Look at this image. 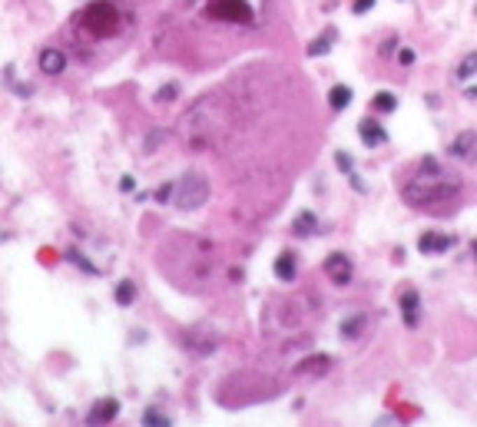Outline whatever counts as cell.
<instances>
[{"label": "cell", "mask_w": 477, "mask_h": 427, "mask_svg": "<svg viewBox=\"0 0 477 427\" xmlns=\"http://www.w3.org/2000/svg\"><path fill=\"white\" fill-rule=\"evenodd\" d=\"M461 196V176L444 169L438 159H425L415 169V176L401 186V199L411 209L425 212H448V205Z\"/></svg>", "instance_id": "6da1fadb"}, {"label": "cell", "mask_w": 477, "mask_h": 427, "mask_svg": "<svg viewBox=\"0 0 477 427\" xmlns=\"http://www.w3.org/2000/svg\"><path fill=\"white\" fill-rule=\"evenodd\" d=\"M209 179L202 176V173H186V176L176 182V209H183V212H196V209H202L206 202H209Z\"/></svg>", "instance_id": "7a4b0ae2"}, {"label": "cell", "mask_w": 477, "mask_h": 427, "mask_svg": "<svg viewBox=\"0 0 477 427\" xmlns=\"http://www.w3.org/2000/svg\"><path fill=\"white\" fill-rule=\"evenodd\" d=\"M120 10H116L113 3H106V0H97V3H90L87 10H83V27H87L90 34H97V37H113L116 30H120Z\"/></svg>", "instance_id": "3957f363"}, {"label": "cell", "mask_w": 477, "mask_h": 427, "mask_svg": "<svg viewBox=\"0 0 477 427\" xmlns=\"http://www.w3.org/2000/svg\"><path fill=\"white\" fill-rule=\"evenodd\" d=\"M325 275H328V282L332 285H339V289H345L348 282L355 278V265H352V259L345 255V252H332L325 259Z\"/></svg>", "instance_id": "277c9868"}, {"label": "cell", "mask_w": 477, "mask_h": 427, "mask_svg": "<svg viewBox=\"0 0 477 427\" xmlns=\"http://www.w3.org/2000/svg\"><path fill=\"white\" fill-rule=\"evenodd\" d=\"M116 414H120V401H116V398H100V401H93V407H90L87 424H90V427L113 424Z\"/></svg>", "instance_id": "5b68a950"}, {"label": "cell", "mask_w": 477, "mask_h": 427, "mask_svg": "<svg viewBox=\"0 0 477 427\" xmlns=\"http://www.w3.org/2000/svg\"><path fill=\"white\" fill-rule=\"evenodd\" d=\"M209 10L215 17H226V20H242V24H252V10L245 0H215Z\"/></svg>", "instance_id": "8992f818"}, {"label": "cell", "mask_w": 477, "mask_h": 427, "mask_svg": "<svg viewBox=\"0 0 477 427\" xmlns=\"http://www.w3.org/2000/svg\"><path fill=\"white\" fill-rule=\"evenodd\" d=\"M358 136H362V143H364V146H371V150H378V146H385V143H388L385 126L378 123V120H371V116L358 123Z\"/></svg>", "instance_id": "52a82bcc"}, {"label": "cell", "mask_w": 477, "mask_h": 427, "mask_svg": "<svg viewBox=\"0 0 477 427\" xmlns=\"http://www.w3.org/2000/svg\"><path fill=\"white\" fill-rule=\"evenodd\" d=\"M454 245V236H444V232H425L421 239H418V252L421 255H441V252H448Z\"/></svg>", "instance_id": "ba28073f"}, {"label": "cell", "mask_w": 477, "mask_h": 427, "mask_svg": "<svg viewBox=\"0 0 477 427\" xmlns=\"http://www.w3.org/2000/svg\"><path fill=\"white\" fill-rule=\"evenodd\" d=\"M451 156H457V159H474L477 156V133L474 129H461V133L451 139Z\"/></svg>", "instance_id": "9c48e42d"}, {"label": "cell", "mask_w": 477, "mask_h": 427, "mask_svg": "<svg viewBox=\"0 0 477 427\" xmlns=\"http://www.w3.org/2000/svg\"><path fill=\"white\" fill-rule=\"evenodd\" d=\"M40 70L47 76H60L63 70H66V57H63V50H57V47H43L40 50Z\"/></svg>", "instance_id": "30bf717a"}, {"label": "cell", "mask_w": 477, "mask_h": 427, "mask_svg": "<svg viewBox=\"0 0 477 427\" xmlns=\"http://www.w3.org/2000/svg\"><path fill=\"white\" fill-rule=\"evenodd\" d=\"M364 328H368V314L355 312L339 325V335H341V341H358L364 335Z\"/></svg>", "instance_id": "8fae6325"}, {"label": "cell", "mask_w": 477, "mask_h": 427, "mask_svg": "<svg viewBox=\"0 0 477 427\" xmlns=\"http://www.w3.org/2000/svg\"><path fill=\"white\" fill-rule=\"evenodd\" d=\"M401 314H404V325L418 328V321H421V298H418L415 289H408L401 295Z\"/></svg>", "instance_id": "7c38bea8"}, {"label": "cell", "mask_w": 477, "mask_h": 427, "mask_svg": "<svg viewBox=\"0 0 477 427\" xmlns=\"http://www.w3.org/2000/svg\"><path fill=\"white\" fill-rule=\"evenodd\" d=\"M352 87H345V83H339V87L328 89V106L335 110V113H341V110H348L352 106Z\"/></svg>", "instance_id": "4fadbf2b"}, {"label": "cell", "mask_w": 477, "mask_h": 427, "mask_svg": "<svg viewBox=\"0 0 477 427\" xmlns=\"http://www.w3.org/2000/svg\"><path fill=\"white\" fill-rule=\"evenodd\" d=\"M295 275H299V265H295V255H289V252H282L276 259V278L278 282H295Z\"/></svg>", "instance_id": "5bb4252c"}, {"label": "cell", "mask_w": 477, "mask_h": 427, "mask_svg": "<svg viewBox=\"0 0 477 427\" xmlns=\"http://www.w3.org/2000/svg\"><path fill=\"white\" fill-rule=\"evenodd\" d=\"M328 368H332V358H328V354H315V358H308V361H301L299 365V375H305V377L325 375Z\"/></svg>", "instance_id": "9a60e30c"}, {"label": "cell", "mask_w": 477, "mask_h": 427, "mask_svg": "<svg viewBox=\"0 0 477 427\" xmlns=\"http://www.w3.org/2000/svg\"><path fill=\"white\" fill-rule=\"evenodd\" d=\"M116 305H120V308H129V305L136 302V282H129V278H123V282H120V285H116Z\"/></svg>", "instance_id": "2e32d148"}, {"label": "cell", "mask_w": 477, "mask_h": 427, "mask_svg": "<svg viewBox=\"0 0 477 427\" xmlns=\"http://www.w3.org/2000/svg\"><path fill=\"white\" fill-rule=\"evenodd\" d=\"M474 73H477V50H474V53H467L464 60L457 63V70H454V76H457L461 83H467V80H471Z\"/></svg>", "instance_id": "e0dca14e"}, {"label": "cell", "mask_w": 477, "mask_h": 427, "mask_svg": "<svg viewBox=\"0 0 477 427\" xmlns=\"http://www.w3.org/2000/svg\"><path fill=\"white\" fill-rule=\"evenodd\" d=\"M292 232H295V236H301V239H308V236L315 232V215L312 212H301L299 219L292 222Z\"/></svg>", "instance_id": "ac0fdd59"}, {"label": "cell", "mask_w": 477, "mask_h": 427, "mask_svg": "<svg viewBox=\"0 0 477 427\" xmlns=\"http://www.w3.org/2000/svg\"><path fill=\"white\" fill-rule=\"evenodd\" d=\"M371 106H375L378 113H391V110L398 106V100H394L391 93H375V100H371Z\"/></svg>", "instance_id": "d6986e66"}, {"label": "cell", "mask_w": 477, "mask_h": 427, "mask_svg": "<svg viewBox=\"0 0 477 427\" xmlns=\"http://www.w3.org/2000/svg\"><path fill=\"white\" fill-rule=\"evenodd\" d=\"M332 40H335V34L328 30L325 37H318V40H312V43H308V53H312V57H322V53H328V47H332Z\"/></svg>", "instance_id": "ffe728a7"}, {"label": "cell", "mask_w": 477, "mask_h": 427, "mask_svg": "<svg viewBox=\"0 0 477 427\" xmlns=\"http://www.w3.org/2000/svg\"><path fill=\"white\" fill-rule=\"evenodd\" d=\"M143 424H146V427H156V424H159V427H169L173 421H169L166 414H159V411H146V414H143Z\"/></svg>", "instance_id": "44dd1931"}, {"label": "cell", "mask_w": 477, "mask_h": 427, "mask_svg": "<svg viewBox=\"0 0 477 427\" xmlns=\"http://www.w3.org/2000/svg\"><path fill=\"white\" fill-rule=\"evenodd\" d=\"M179 93V87L176 83H169V87H163L159 89V93H156V103H166V100H173V96H176Z\"/></svg>", "instance_id": "7402d4cb"}, {"label": "cell", "mask_w": 477, "mask_h": 427, "mask_svg": "<svg viewBox=\"0 0 477 427\" xmlns=\"http://www.w3.org/2000/svg\"><path fill=\"white\" fill-rule=\"evenodd\" d=\"M335 163H339L341 173H355V166H352V159H348V152H339V156H335Z\"/></svg>", "instance_id": "603a6c76"}, {"label": "cell", "mask_w": 477, "mask_h": 427, "mask_svg": "<svg viewBox=\"0 0 477 427\" xmlns=\"http://www.w3.org/2000/svg\"><path fill=\"white\" fill-rule=\"evenodd\" d=\"M371 7H375V0H355V3H352V10H355V13H368Z\"/></svg>", "instance_id": "cb8c5ba5"}, {"label": "cell", "mask_w": 477, "mask_h": 427, "mask_svg": "<svg viewBox=\"0 0 477 427\" xmlns=\"http://www.w3.org/2000/svg\"><path fill=\"white\" fill-rule=\"evenodd\" d=\"M398 60H401V66H411V63H415V50H408V47H404V50L398 53Z\"/></svg>", "instance_id": "d4e9b609"}, {"label": "cell", "mask_w": 477, "mask_h": 427, "mask_svg": "<svg viewBox=\"0 0 477 427\" xmlns=\"http://www.w3.org/2000/svg\"><path fill=\"white\" fill-rule=\"evenodd\" d=\"M120 189H123V192L136 189V179H133V176H123V179H120Z\"/></svg>", "instance_id": "484cf974"}, {"label": "cell", "mask_w": 477, "mask_h": 427, "mask_svg": "<svg viewBox=\"0 0 477 427\" xmlns=\"http://www.w3.org/2000/svg\"><path fill=\"white\" fill-rule=\"evenodd\" d=\"M391 50H394V40H388V43H381V50H378V53H381V57H391Z\"/></svg>", "instance_id": "4316f807"}, {"label": "cell", "mask_w": 477, "mask_h": 427, "mask_svg": "<svg viewBox=\"0 0 477 427\" xmlns=\"http://www.w3.org/2000/svg\"><path fill=\"white\" fill-rule=\"evenodd\" d=\"M169 192H173V186H166V189H156V199L163 202V199H169Z\"/></svg>", "instance_id": "83f0119b"}, {"label": "cell", "mask_w": 477, "mask_h": 427, "mask_svg": "<svg viewBox=\"0 0 477 427\" xmlns=\"http://www.w3.org/2000/svg\"><path fill=\"white\" fill-rule=\"evenodd\" d=\"M474 259H477V242H474Z\"/></svg>", "instance_id": "f1b7e54d"}]
</instances>
